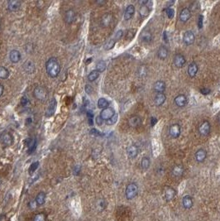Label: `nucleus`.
<instances>
[{
  "label": "nucleus",
  "instance_id": "17",
  "mask_svg": "<svg viewBox=\"0 0 220 221\" xmlns=\"http://www.w3.org/2000/svg\"><path fill=\"white\" fill-rule=\"evenodd\" d=\"M198 71H199V67H198V65L195 62H192L188 66V75L191 78H194L196 75Z\"/></svg>",
  "mask_w": 220,
  "mask_h": 221
},
{
  "label": "nucleus",
  "instance_id": "8",
  "mask_svg": "<svg viewBox=\"0 0 220 221\" xmlns=\"http://www.w3.org/2000/svg\"><path fill=\"white\" fill-rule=\"evenodd\" d=\"M186 60L182 54H176L174 56V65L177 68H181L185 65Z\"/></svg>",
  "mask_w": 220,
  "mask_h": 221
},
{
  "label": "nucleus",
  "instance_id": "43",
  "mask_svg": "<svg viewBox=\"0 0 220 221\" xmlns=\"http://www.w3.org/2000/svg\"><path fill=\"white\" fill-rule=\"evenodd\" d=\"M21 104L23 107H26L30 105V101L26 96H23L21 99Z\"/></svg>",
  "mask_w": 220,
  "mask_h": 221
},
{
  "label": "nucleus",
  "instance_id": "41",
  "mask_svg": "<svg viewBox=\"0 0 220 221\" xmlns=\"http://www.w3.org/2000/svg\"><path fill=\"white\" fill-rule=\"evenodd\" d=\"M117 114H115L111 118H109V120L106 121V124H108V125H113L117 123Z\"/></svg>",
  "mask_w": 220,
  "mask_h": 221
},
{
  "label": "nucleus",
  "instance_id": "34",
  "mask_svg": "<svg viewBox=\"0 0 220 221\" xmlns=\"http://www.w3.org/2000/svg\"><path fill=\"white\" fill-rule=\"evenodd\" d=\"M99 76H100V72L96 70H94L88 75V80L89 81H94L95 80H97Z\"/></svg>",
  "mask_w": 220,
  "mask_h": 221
},
{
  "label": "nucleus",
  "instance_id": "20",
  "mask_svg": "<svg viewBox=\"0 0 220 221\" xmlns=\"http://www.w3.org/2000/svg\"><path fill=\"white\" fill-rule=\"evenodd\" d=\"M166 96L164 93H157L154 99V103L156 106H161L166 102Z\"/></svg>",
  "mask_w": 220,
  "mask_h": 221
},
{
  "label": "nucleus",
  "instance_id": "13",
  "mask_svg": "<svg viewBox=\"0 0 220 221\" xmlns=\"http://www.w3.org/2000/svg\"><path fill=\"white\" fill-rule=\"evenodd\" d=\"M191 17V12L190 9L189 8H185L181 10V12L180 13V20L181 21L182 23H186Z\"/></svg>",
  "mask_w": 220,
  "mask_h": 221
},
{
  "label": "nucleus",
  "instance_id": "6",
  "mask_svg": "<svg viewBox=\"0 0 220 221\" xmlns=\"http://www.w3.org/2000/svg\"><path fill=\"white\" fill-rule=\"evenodd\" d=\"M210 130H211V125L208 121H204L199 127V133L202 136L208 135L210 133Z\"/></svg>",
  "mask_w": 220,
  "mask_h": 221
},
{
  "label": "nucleus",
  "instance_id": "47",
  "mask_svg": "<svg viewBox=\"0 0 220 221\" xmlns=\"http://www.w3.org/2000/svg\"><path fill=\"white\" fill-rule=\"evenodd\" d=\"M85 90L88 94H90L93 93V88H92V86H89V85H86V86H85Z\"/></svg>",
  "mask_w": 220,
  "mask_h": 221
},
{
  "label": "nucleus",
  "instance_id": "29",
  "mask_svg": "<svg viewBox=\"0 0 220 221\" xmlns=\"http://www.w3.org/2000/svg\"><path fill=\"white\" fill-rule=\"evenodd\" d=\"M26 144L28 148V153H33L37 147V140L35 139H28L26 140Z\"/></svg>",
  "mask_w": 220,
  "mask_h": 221
},
{
  "label": "nucleus",
  "instance_id": "38",
  "mask_svg": "<svg viewBox=\"0 0 220 221\" xmlns=\"http://www.w3.org/2000/svg\"><path fill=\"white\" fill-rule=\"evenodd\" d=\"M115 43H116V41L115 40H113V39H111V40H109L107 43H106L105 45H104V49L107 51H109V50H111V49H113V47H114V45Z\"/></svg>",
  "mask_w": 220,
  "mask_h": 221
},
{
  "label": "nucleus",
  "instance_id": "52",
  "mask_svg": "<svg viewBox=\"0 0 220 221\" xmlns=\"http://www.w3.org/2000/svg\"><path fill=\"white\" fill-rule=\"evenodd\" d=\"M156 122H157V119L155 118H154V117H152V118H151V125H152V126H154V125L156 124Z\"/></svg>",
  "mask_w": 220,
  "mask_h": 221
},
{
  "label": "nucleus",
  "instance_id": "27",
  "mask_svg": "<svg viewBox=\"0 0 220 221\" xmlns=\"http://www.w3.org/2000/svg\"><path fill=\"white\" fill-rule=\"evenodd\" d=\"M176 196V191L171 187H167L165 191V197L167 201H170L173 200Z\"/></svg>",
  "mask_w": 220,
  "mask_h": 221
},
{
  "label": "nucleus",
  "instance_id": "21",
  "mask_svg": "<svg viewBox=\"0 0 220 221\" xmlns=\"http://www.w3.org/2000/svg\"><path fill=\"white\" fill-rule=\"evenodd\" d=\"M113 21V15L111 13H105L101 18V25L103 27H109Z\"/></svg>",
  "mask_w": 220,
  "mask_h": 221
},
{
  "label": "nucleus",
  "instance_id": "33",
  "mask_svg": "<svg viewBox=\"0 0 220 221\" xmlns=\"http://www.w3.org/2000/svg\"><path fill=\"white\" fill-rule=\"evenodd\" d=\"M151 165V161H150L149 157L147 156H144L141 161V167L144 170H147L150 167Z\"/></svg>",
  "mask_w": 220,
  "mask_h": 221
},
{
  "label": "nucleus",
  "instance_id": "37",
  "mask_svg": "<svg viewBox=\"0 0 220 221\" xmlns=\"http://www.w3.org/2000/svg\"><path fill=\"white\" fill-rule=\"evenodd\" d=\"M147 68L146 65H141L140 67L138 68V75L140 77H145L147 75Z\"/></svg>",
  "mask_w": 220,
  "mask_h": 221
},
{
  "label": "nucleus",
  "instance_id": "9",
  "mask_svg": "<svg viewBox=\"0 0 220 221\" xmlns=\"http://www.w3.org/2000/svg\"><path fill=\"white\" fill-rule=\"evenodd\" d=\"M76 18V13L74 11L73 9H69L65 13V18L64 20L67 24L73 23Z\"/></svg>",
  "mask_w": 220,
  "mask_h": 221
},
{
  "label": "nucleus",
  "instance_id": "14",
  "mask_svg": "<svg viewBox=\"0 0 220 221\" xmlns=\"http://www.w3.org/2000/svg\"><path fill=\"white\" fill-rule=\"evenodd\" d=\"M56 100L55 99L51 100L49 103H48V107H47V111H46V115L47 117H50L51 115L54 114V113L56 111Z\"/></svg>",
  "mask_w": 220,
  "mask_h": 221
},
{
  "label": "nucleus",
  "instance_id": "49",
  "mask_svg": "<svg viewBox=\"0 0 220 221\" xmlns=\"http://www.w3.org/2000/svg\"><path fill=\"white\" fill-rule=\"evenodd\" d=\"M90 133L92 134V135H94V136H101V135H102V133H100V131H98L97 129H95V128H93V129H91Z\"/></svg>",
  "mask_w": 220,
  "mask_h": 221
},
{
  "label": "nucleus",
  "instance_id": "25",
  "mask_svg": "<svg viewBox=\"0 0 220 221\" xmlns=\"http://www.w3.org/2000/svg\"><path fill=\"white\" fill-rule=\"evenodd\" d=\"M9 59L12 63H18L21 59L20 52L17 50L11 51V52L9 54Z\"/></svg>",
  "mask_w": 220,
  "mask_h": 221
},
{
  "label": "nucleus",
  "instance_id": "30",
  "mask_svg": "<svg viewBox=\"0 0 220 221\" xmlns=\"http://www.w3.org/2000/svg\"><path fill=\"white\" fill-rule=\"evenodd\" d=\"M182 203H183V206L186 208V209H190L191 207L193 206L194 202H193V199L190 195H185V197L182 200Z\"/></svg>",
  "mask_w": 220,
  "mask_h": 221
},
{
  "label": "nucleus",
  "instance_id": "11",
  "mask_svg": "<svg viewBox=\"0 0 220 221\" xmlns=\"http://www.w3.org/2000/svg\"><path fill=\"white\" fill-rule=\"evenodd\" d=\"M128 124L132 128L139 127L141 124V118L138 115H132L128 118Z\"/></svg>",
  "mask_w": 220,
  "mask_h": 221
},
{
  "label": "nucleus",
  "instance_id": "51",
  "mask_svg": "<svg viewBox=\"0 0 220 221\" xmlns=\"http://www.w3.org/2000/svg\"><path fill=\"white\" fill-rule=\"evenodd\" d=\"M103 119L101 118V117L100 116H98L97 118H96V124L99 125V126H100V125H102V124H103Z\"/></svg>",
  "mask_w": 220,
  "mask_h": 221
},
{
  "label": "nucleus",
  "instance_id": "4",
  "mask_svg": "<svg viewBox=\"0 0 220 221\" xmlns=\"http://www.w3.org/2000/svg\"><path fill=\"white\" fill-rule=\"evenodd\" d=\"M180 133H181V128H180V124H172L169 128V134L173 139H178L180 135Z\"/></svg>",
  "mask_w": 220,
  "mask_h": 221
},
{
  "label": "nucleus",
  "instance_id": "16",
  "mask_svg": "<svg viewBox=\"0 0 220 221\" xmlns=\"http://www.w3.org/2000/svg\"><path fill=\"white\" fill-rule=\"evenodd\" d=\"M175 103L177 106L184 107L188 103L187 98L184 94H179L175 98Z\"/></svg>",
  "mask_w": 220,
  "mask_h": 221
},
{
  "label": "nucleus",
  "instance_id": "3",
  "mask_svg": "<svg viewBox=\"0 0 220 221\" xmlns=\"http://www.w3.org/2000/svg\"><path fill=\"white\" fill-rule=\"evenodd\" d=\"M138 193V186L135 183H131L129 185H127L126 188V198L127 200H132L137 196Z\"/></svg>",
  "mask_w": 220,
  "mask_h": 221
},
{
  "label": "nucleus",
  "instance_id": "55",
  "mask_svg": "<svg viewBox=\"0 0 220 221\" xmlns=\"http://www.w3.org/2000/svg\"><path fill=\"white\" fill-rule=\"evenodd\" d=\"M96 3H97L98 4H101V5H102V4H104L106 2H104V1H97Z\"/></svg>",
  "mask_w": 220,
  "mask_h": 221
},
{
  "label": "nucleus",
  "instance_id": "45",
  "mask_svg": "<svg viewBox=\"0 0 220 221\" xmlns=\"http://www.w3.org/2000/svg\"><path fill=\"white\" fill-rule=\"evenodd\" d=\"M166 14H167V17L170 19L174 18V16H175V10L173 9H170V8H168L166 9Z\"/></svg>",
  "mask_w": 220,
  "mask_h": 221
},
{
  "label": "nucleus",
  "instance_id": "18",
  "mask_svg": "<svg viewBox=\"0 0 220 221\" xmlns=\"http://www.w3.org/2000/svg\"><path fill=\"white\" fill-rule=\"evenodd\" d=\"M135 13V7L130 4L127 7L124 12V19L125 20H129L133 17V15Z\"/></svg>",
  "mask_w": 220,
  "mask_h": 221
},
{
  "label": "nucleus",
  "instance_id": "7",
  "mask_svg": "<svg viewBox=\"0 0 220 221\" xmlns=\"http://www.w3.org/2000/svg\"><path fill=\"white\" fill-rule=\"evenodd\" d=\"M194 40H195V37H194V33L192 31H186L185 33H184V36H183V41L185 45L187 46H190L194 42Z\"/></svg>",
  "mask_w": 220,
  "mask_h": 221
},
{
  "label": "nucleus",
  "instance_id": "26",
  "mask_svg": "<svg viewBox=\"0 0 220 221\" xmlns=\"http://www.w3.org/2000/svg\"><path fill=\"white\" fill-rule=\"evenodd\" d=\"M171 173L175 177H180L184 174V167L181 165L175 166L171 171Z\"/></svg>",
  "mask_w": 220,
  "mask_h": 221
},
{
  "label": "nucleus",
  "instance_id": "5",
  "mask_svg": "<svg viewBox=\"0 0 220 221\" xmlns=\"http://www.w3.org/2000/svg\"><path fill=\"white\" fill-rule=\"evenodd\" d=\"M115 114L114 109L111 108V107H108L106 109H102V111L100 113V117L103 120H109V118H111L113 115Z\"/></svg>",
  "mask_w": 220,
  "mask_h": 221
},
{
  "label": "nucleus",
  "instance_id": "24",
  "mask_svg": "<svg viewBox=\"0 0 220 221\" xmlns=\"http://www.w3.org/2000/svg\"><path fill=\"white\" fill-rule=\"evenodd\" d=\"M153 88L156 93H163L166 90V83L163 80H157L154 84Z\"/></svg>",
  "mask_w": 220,
  "mask_h": 221
},
{
  "label": "nucleus",
  "instance_id": "54",
  "mask_svg": "<svg viewBox=\"0 0 220 221\" xmlns=\"http://www.w3.org/2000/svg\"><path fill=\"white\" fill-rule=\"evenodd\" d=\"M166 34H167V33H166V32H164V34H163V37H164L165 41H166V42H167V41H168V37H166Z\"/></svg>",
  "mask_w": 220,
  "mask_h": 221
},
{
  "label": "nucleus",
  "instance_id": "57",
  "mask_svg": "<svg viewBox=\"0 0 220 221\" xmlns=\"http://www.w3.org/2000/svg\"><path fill=\"white\" fill-rule=\"evenodd\" d=\"M1 183H2V181H1V178H0V185H1Z\"/></svg>",
  "mask_w": 220,
  "mask_h": 221
},
{
  "label": "nucleus",
  "instance_id": "15",
  "mask_svg": "<svg viewBox=\"0 0 220 221\" xmlns=\"http://www.w3.org/2000/svg\"><path fill=\"white\" fill-rule=\"evenodd\" d=\"M139 153V149L136 145H130L129 147L127 148V154L130 158H135L137 157Z\"/></svg>",
  "mask_w": 220,
  "mask_h": 221
},
{
  "label": "nucleus",
  "instance_id": "39",
  "mask_svg": "<svg viewBox=\"0 0 220 221\" xmlns=\"http://www.w3.org/2000/svg\"><path fill=\"white\" fill-rule=\"evenodd\" d=\"M33 221H46V215L44 213H39L35 215Z\"/></svg>",
  "mask_w": 220,
  "mask_h": 221
},
{
  "label": "nucleus",
  "instance_id": "32",
  "mask_svg": "<svg viewBox=\"0 0 220 221\" xmlns=\"http://www.w3.org/2000/svg\"><path fill=\"white\" fill-rule=\"evenodd\" d=\"M109 102L106 100L105 98H100V100H98V107L100 109H106V108L109 107Z\"/></svg>",
  "mask_w": 220,
  "mask_h": 221
},
{
  "label": "nucleus",
  "instance_id": "2",
  "mask_svg": "<svg viewBox=\"0 0 220 221\" xmlns=\"http://www.w3.org/2000/svg\"><path fill=\"white\" fill-rule=\"evenodd\" d=\"M33 94L37 100H38L40 101H45L47 100V98H48V93L47 90L44 87L42 86H37L34 89V91H33Z\"/></svg>",
  "mask_w": 220,
  "mask_h": 221
},
{
  "label": "nucleus",
  "instance_id": "56",
  "mask_svg": "<svg viewBox=\"0 0 220 221\" xmlns=\"http://www.w3.org/2000/svg\"><path fill=\"white\" fill-rule=\"evenodd\" d=\"M1 26H2V23H1V20H0V30H1Z\"/></svg>",
  "mask_w": 220,
  "mask_h": 221
},
{
  "label": "nucleus",
  "instance_id": "36",
  "mask_svg": "<svg viewBox=\"0 0 220 221\" xmlns=\"http://www.w3.org/2000/svg\"><path fill=\"white\" fill-rule=\"evenodd\" d=\"M106 69V62L103 60H101L100 61L97 62L96 64V71H98L99 72H103V71H105Z\"/></svg>",
  "mask_w": 220,
  "mask_h": 221
},
{
  "label": "nucleus",
  "instance_id": "12",
  "mask_svg": "<svg viewBox=\"0 0 220 221\" xmlns=\"http://www.w3.org/2000/svg\"><path fill=\"white\" fill-rule=\"evenodd\" d=\"M23 67L24 71H26L27 74H33L35 71V64L31 60H27L24 62Z\"/></svg>",
  "mask_w": 220,
  "mask_h": 221
},
{
  "label": "nucleus",
  "instance_id": "28",
  "mask_svg": "<svg viewBox=\"0 0 220 221\" xmlns=\"http://www.w3.org/2000/svg\"><path fill=\"white\" fill-rule=\"evenodd\" d=\"M168 50L167 48L164 46H162L158 49L157 51V56H158L159 59L161 60H166L168 57Z\"/></svg>",
  "mask_w": 220,
  "mask_h": 221
},
{
  "label": "nucleus",
  "instance_id": "35",
  "mask_svg": "<svg viewBox=\"0 0 220 221\" xmlns=\"http://www.w3.org/2000/svg\"><path fill=\"white\" fill-rule=\"evenodd\" d=\"M9 75V71L7 68L0 66V79L6 80Z\"/></svg>",
  "mask_w": 220,
  "mask_h": 221
},
{
  "label": "nucleus",
  "instance_id": "19",
  "mask_svg": "<svg viewBox=\"0 0 220 221\" xmlns=\"http://www.w3.org/2000/svg\"><path fill=\"white\" fill-rule=\"evenodd\" d=\"M21 6V2L18 0H11L8 2V9L10 12H15L19 9Z\"/></svg>",
  "mask_w": 220,
  "mask_h": 221
},
{
  "label": "nucleus",
  "instance_id": "48",
  "mask_svg": "<svg viewBox=\"0 0 220 221\" xmlns=\"http://www.w3.org/2000/svg\"><path fill=\"white\" fill-rule=\"evenodd\" d=\"M200 93L203 94H209L211 93V90H210V89L203 88L200 89Z\"/></svg>",
  "mask_w": 220,
  "mask_h": 221
},
{
  "label": "nucleus",
  "instance_id": "10",
  "mask_svg": "<svg viewBox=\"0 0 220 221\" xmlns=\"http://www.w3.org/2000/svg\"><path fill=\"white\" fill-rule=\"evenodd\" d=\"M140 40L145 43H150L152 41V34L149 30L144 29L140 35Z\"/></svg>",
  "mask_w": 220,
  "mask_h": 221
},
{
  "label": "nucleus",
  "instance_id": "22",
  "mask_svg": "<svg viewBox=\"0 0 220 221\" xmlns=\"http://www.w3.org/2000/svg\"><path fill=\"white\" fill-rule=\"evenodd\" d=\"M1 140H2V143L5 147H9L12 144V137L9 133H3L2 135V138H1Z\"/></svg>",
  "mask_w": 220,
  "mask_h": 221
},
{
  "label": "nucleus",
  "instance_id": "53",
  "mask_svg": "<svg viewBox=\"0 0 220 221\" xmlns=\"http://www.w3.org/2000/svg\"><path fill=\"white\" fill-rule=\"evenodd\" d=\"M3 90H4V87H3V86L2 84H0V97L3 95Z\"/></svg>",
  "mask_w": 220,
  "mask_h": 221
},
{
  "label": "nucleus",
  "instance_id": "1",
  "mask_svg": "<svg viewBox=\"0 0 220 221\" xmlns=\"http://www.w3.org/2000/svg\"><path fill=\"white\" fill-rule=\"evenodd\" d=\"M46 70H47V75L51 78L58 76V75L61 72V65L59 63L58 60L52 57L47 60L46 62Z\"/></svg>",
  "mask_w": 220,
  "mask_h": 221
},
{
  "label": "nucleus",
  "instance_id": "31",
  "mask_svg": "<svg viewBox=\"0 0 220 221\" xmlns=\"http://www.w3.org/2000/svg\"><path fill=\"white\" fill-rule=\"evenodd\" d=\"M46 194H45L44 192H39L37 195V197H36V203L37 205H44L45 201H46Z\"/></svg>",
  "mask_w": 220,
  "mask_h": 221
},
{
  "label": "nucleus",
  "instance_id": "44",
  "mask_svg": "<svg viewBox=\"0 0 220 221\" xmlns=\"http://www.w3.org/2000/svg\"><path fill=\"white\" fill-rule=\"evenodd\" d=\"M38 166H39V162H34V163H33V164L31 165V167H30V168H29V173H30V174L33 173V172H34V171H35L37 169Z\"/></svg>",
  "mask_w": 220,
  "mask_h": 221
},
{
  "label": "nucleus",
  "instance_id": "40",
  "mask_svg": "<svg viewBox=\"0 0 220 221\" xmlns=\"http://www.w3.org/2000/svg\"><path fill=\"white\" fill-rule=\"evenodd\" d=\"M136 30L134 29H130L127 31V35H126V39L127 40H129L131 41L133 37H134V36L136 34Z\"/></svg>",
  "mask_w": 220,
  "mask_h": 221
},
{
  "label": "nucleus",
  "instance_id": "42",
  "mask_svg": "<svg viewBox=\"0 0 220 221\" xmlns=\"http://www.w3.org/2000/svg\"><path fill=\"white\" fill-rule=\"evenodd\" d=\"M140 15H141V16H143V17H145V16H147V15H148V12H149V9H148V8H147L146 5L145 6H141V9H140Z\"/></svg>",
  "mask_w": 220,
  "mask_h": 221
},
{
  "label": "nucleus",
  "instance_id": "50",
  "mask_svg": "<svg viewBox=\"0 0 220 221\" xmlns=\"http://www.w3.org/2000/svg\"><path fill=\"white\" fill-rule=\"evenodd\" d=\"M203 20H204V18H203L202 15H200L199 17V22H198V26L200 28H202L203 27Z\"/></svg>",
  "mask_w": 220,
  "mask_h": 221
},
{
  "label": "nucleus",
  "instance_id": "23",
  "mask_svg": "<svg viewBox=\"0 0 220 221\" xmlns=\"http://www.w3.org/2000/svg\"><path fill=\"white\" fill-rule=\"evenodd\" d=\"M207 157V153L204 149H199L195 153V159L198 162H204Z\"/></svg>",
  "mask_w": 220,
  "mask_h": 221
},
{
  "label": "nucleus",
  "instance_id": "46",
  "mask_svg": "<svg viewBox=\"0 0 220 221\" xmlns=\"http://www.w3.org/2000/svg\"><path fill=\"white\" fill-rule=\"evenodd\" d=\"M123 36V32L122 30H119V31H117L116 34H115V41H117V40H120L122 38V37Z\"/></svg>",
  "mask_w": 220,
  "mask_h": 221
}]
</instances>
